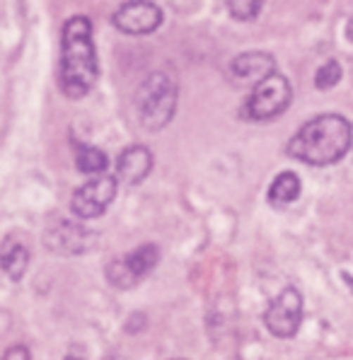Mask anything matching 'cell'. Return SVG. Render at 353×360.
<instances>
[{
  "instance_id": "cell-4",
  "label": "cell",
  "mask_w": 353,
  "mask_h": 360,
  "mask_svg": "<svg viewBox=\"0 0 353 360\" xmlns=\"http://www.w3.org/2000/svg\"><path fill=\"white\" fill-rule=\"evenodd\" d=\"M290 99H293V87H290L288 77L274 73L252 87V92L240 107V116L245 121H269L283 114Z\"/></svg>"
},
{
  "instance_id": "cell-18",
  "label": "cell",
  "mask_w": 353,
  "mask_h": 360,
  "mask_svg": "<svg viewBox=\"0 0 353 360\" xmlns=\"http://www.w3.org/2000/svg\"><path fill=\"white\" fill-rule=\"evenodd\" d=\"M349 39H353V22L349 25Z\"/></svg>"
},
{
  "instance_id": "cell-6",
  "label": "cell",
  "mask_w": 353,
  "mask_h": 360,
  "mask_svg": "<svg viewBox=\"0 0 353 360\" xmlns=\"http://www.w3.org/2000/svg\"><path fill=\"white\" fill-rule=\"evenodd\" d=\"M117 186L119 181L112 174L92 176V179H87L85 184L75 189L73 198H70V208L82 220L99 218L109 208V203L117 198Z\"/></svg>"
},
{
  "instance_id": "cell-1",
  "label": "cell",
  "mask_w": 353,
  "mask_h": 360,
  "mask_svg": "<svg viewBox=\"0 0 353 360\" xmlns=\"http://www.w3.org/2000/svg\"><path fill=\"white\" fill-rule=\"evenodd\" d=\"M99 63L92 41V25L87 18H70L60 37V90L68 99H80L95 87Z\"/></svg>"
},
{
  "instance_id": "cell-5",
  "label": "cell",
  "mask_w": 353,
  "mask_h": 360,
  "mask_svg": "<svg viewBox=\"0 0 353 360\" xmlns=\"http://www.w3.org/2000/svg\"><path fill=\"white\" fill-rule=\"evenodd\" d=\"M160 259V249L155 245H143L129 252L126 257L114 259L112 264L107 266V281L114 288H121V290H129L141 283L153 269H155Z\"/></svg>"
},
{
  "instance_id": "cell-15",
  "label": "cell",
  "mask_w": 353,
  "mask_h": 360,
  "mask_svg": "<svg viewBox=\"0 0 353 360\" xmlns=\"http://www.w3.org/2000/svg\"><path fill=\"white\" fill-rule=\"evenodd\" d=\"M339 80H341V65L336 63V60H327V63L317 70V75H314V87H317V90H332Z\"/></svg>"
},
{
  "instance_id": "cell-11",
  "label": "cell",
  "mask_w": 353,
  "mask_h": 360,
  "mask_svg": "<svg viewBox=\"0 0 353 360\" xmlns=\"http://www.w3.org/2000/svg\"><path fill=\"white\" fill-rule=\"evenodd\" d=\"M153 155L146 146H131L119 155L117 160V181L126 186H136L150 174Z\"/></svg>"
},
{
  "instance_id": "cell-19",
  "label": "cell",
  "mask_w": 353,
  "mask_h": 360,
  "mask_svg": "<svg viewBox=\"0 0 353 360\" xmlns=\"http://www.w3.org/2000/svg\"><path fill=\"white\" fill-rule=\"evenodd\" d=\"M65 360H82V358H78V356H65Z\"/></svg>"
},
{
  "instance_id": "cell-2",
  "label": "cell",
  "mask_w": 353,
  "mask_h": 360,
  "mask_svg": "<svg viewBox=\"0 0 353 360\" xmlns=\"http://www.w3.org/2000/svg\"><path fill=\"white\" fill-rule=\"evenodd\" d=\"M353 126L339 114H322L307 121L300 131L290 138L288 155L312 167L334 165L351 150Z\"/></svg>"
},
{
  "instance_id": "cell-17",
  "label": "cell",
  "mask_w": 353,
  "mask_h": 360,
  "mask_svg": "<svg viewBox=\"0 0 353 360\" xmlns=\"http://www.w3.org/2000/svg\"><path fill=\"white\" fill-rule=\"evenodd\" d=\"M0 360H32V356H30V348L22 346V343H18V346L8 348Z\"/></svg>"
},
{
  "instance_id": "cell-16",
  "label": "cell",
  "mask_w": 353,
  "mask_h": 360,
  "mask_svg": "<svg viewBox=\"0 0 353 360\" xmlns=\"http://www.w3.org/2000/svg\"><path fill=\"white\" fill-rule=\"evenodd\" d=\"M228 10L235 20L252 22L259 18V13H262V3H255V0H235V3H228Z\"/></svg>"
},
{
  "instance_id": "cell-10",
  "label": "cell",
  "mask_w": 353,
  "mask_h": 360,
  "mask_svg": "<svg viewBox=\"0 0 353 360\" xmlns=\"http://www.w3.org/2000/svg\"><path fill=\"white\" fill-rule=\"evenodd\" d=\"M276 73V60L267 51H245L230 60V75L240 85H259Z\"/></svg>"
},
{
  "instance_id": "cell-12",
  "label": "cell",
  "mask_w": 353,
  "mask_h": 360,
  "mask_svg": "<svg viewBox=\"0 0 353 360\" xmlns=\"http://www.w3.org/2000/svg\"><path fill=\"white\" fill-rule=\"evenodd\" d=\"M30 266V247L18 235H8L0 245V269L10 281H20Z\"/></svg>"
},
{
  "instance_id": "cell-14",
  "label": "cell",
  "mask_w": 353,
  "mask_h": 360,
  "mask_svg": "<svg viewBox=\"0 0 353 360\" xmlns=\"http://www.w3.org/2000/svg\"><path fill=\"white\" fill-rule=\"evenodd\" d=\"M107 165H109L107 155L95 146H80L78 153H75V167L82 174H95V176L107 174Z\"/></svg>"
},
{
  "instance_id": "cell-9",
  "label": "cell",
  "mask_w": 353,
  "mask_h": 360,
  "mask_svg": "<svg viewBox=\"0 0 353 360\" xmlns=\"http://www.w3.org/2000/svg\"><path fill=\"white\" fill-rule=\"evenodd\" d=\"M46 245L56 254H82L95 245V232L82 228V225L68 223V220H60L58 225L49 228Z\"/></svg>"
},
{
  "instance_id": "cell-7",
  "label": "cell",
  "mask_w": 353,
  "mask_h": 360,
  "mask_svg": "<svg viewBox=\"0 0 353 360\" xmlns=\"http://www.w3.org/2000/svg\"><path fill=\"white\" fill-rule=\"evenodd\" d=\"M264 324H267L269 334L276 339H290L297 334L302 324V297L295 288H285L278 295L269 302L267 312H264Z\"/></svg>"
},
{
  "instance_id": "cell-13",
  "label": "cell",
  "mask_w": 353,
  "mask_h": 360,
  "mask_svg": "<svg viewBox=\"0 0 353 360\" xmlns=\"http://www.w3.org/2000/svg\"><path fill=\"white\" fill-rule=\"evenodd\" d=\"M300 189H302L300 176H297L295 172H283V174L276 176L271 181V186H269V203H271L274 208L288 206V203L300 198Z\"/></svg>"
},
{
  "instance_id": "cell-8",
  "label": "cell",
  "mask_w": 353,
  "mask_h": 360,
  "mask_svg": "<svg viewBox=\"0 0 353 360\" xmlns=\"http://www.w3.org/2000/svg\"><path fill=\"white\" fill-rule=\"evenodd\" d=\"M160 25H162V10L155 3H148V0L126 3L114 13V27L131 37L150 34Z\"/></svg>"
},
{
  "instance_id": "cell-3",
  "label": "cell",
  "mask_w": 353,
  "mask_h": 360,
  "mask_svg": "<svg viewBox=\"0 0 353 360\" xmlns=\"http://www.w3.org/2000/svg\"><path fill=\"white\" fill-rule=\"evenodd\" d=\"M179 102L176 82L167 73H150L136 95L138 121L146 131L158 133L172 121Z\"/></svg>"
}]
</instances>
